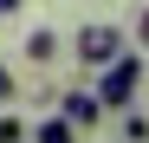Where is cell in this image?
Masks as SVG:
<instances>
[{"label": "cell", "instance_id": "obj_9", "mask_svg": "<svg viewBox=\"0 0 149 143\" xmlns=\"http://www.w3.org/2000/svg\"><path fill=\"white\" fill-rule=\"evenodd\" d=\"M136 39H143V46H149V7H143V13H136Z\"/></svg>", "mask_w": 149, "mask_h": 143}, {"label": "cell", "instance_id": "obj_4", "mask_svg": "<svg viewBox=\"0 0 149 143\" xmlns=\"http://www.w3.org/2000/svg\"><path fill=\"white\" fill-rule=\"evenodd\" d=\"M26 59H33V65H52V59H58V33H52V26H33V33H26Z\"/></svg>", "mask_w": 149, "mask_h": 143}, {"label": "cell", "instance_id": "obj_2", "mask_svg": "<svg viewBox=\"0 0 149 143\" xmlns=\"http://www.w3.org/2000/svg\"><path fill=\"white\" fill-rule=\"evenodd\" d=\"M71 52H78V65H91V72H104L117 52H123V33L117 26H104V20H91V26H78V39H71Z\"/></svg>", "mask_w": 149, "mask_h": 143}, {"label": "cell", "instance_id": "obj_5", "mask_svg": "<svg viewBox=\"0 0 149 143\" xmlns=\"http://www.w3.org/2000/svg\"><path fill=\"white\" fill-rule=\"evenodd\" d=\"M33 143H78V130H71V117L58 111V117H45V124L33 130Z\"/></svg>", "mask_w": 149, "mask_h": 143}, {"label": "cell", "instance_id": "obj_3", "mask_svg": "<svg viewBox=\"0 0 149 143\" xmlns=\"http://www.w3.org/2000/svg\"><path fill=\"white\" fill-rule=\"evenodd\" d=\"M58 111L71 117V130H97V124H104V98H97V91H84V85H71L65 98H58Z\"/></svg>", "mask_w": 149, "mask_h": 143}, {"label": "cell", "instance_id": "obj_1", "mask_svg": "<svg viewBox=\"0 0 149 143\" xmlns=\"http://www.w3.org/2000/svg\"><path fill=\"white\" fill-rule=\"evenodd\" d=\"M143 91V59L136 52H117L104 72H97V98H104V111H130Z\"/></svg>", "mask_w": 149, "mask_h": 143}, {"label": "cell", "instance_id": "obj_10", "mask_svg": "<svg viewBox=\"0 0 149 143\" xmlns=\"http://www.w3.org/2000/svg\"><path fill=\"white\" fill-rule=\"evenodd\" d=\"M0 13H19V0H0Z\"/></svg>", "mask_w": 149, "mask_h": 143}, {"label": "cell", "instance_id": "obj_7", "mask_svg": "<svg viewBox=\"0 0 149 143\" xmlns=\"http://www.w3.org/2000/svg\"><path fill=\"white\" fill-rule=\"evenodd\" d=\"M13 98H19V85H13V65L0 59V104H13Z\"/></svg>", "mask_w": 149, "mask_h": 143}, {"label": "cell", "instance_id": "obj_8", "mask_svg": "<svg viewBox=\"0 0 149 143\" xmlns=\"http://www.w3.org/2000/svg\"><path fill=\"white\" fill-rule=\"evenodd\" d=\"M0 143H26V124L19 117H0Z\"/></svg>", "mask_w": 149, "mask_h": 143}, {"label": "cell", "instance_id": "obj_6", "mask_svg": "<svg viewBox=\"0 0 149 143\" xmlns=\"http://www.w3.org/2000/svg\"><path fill=\"white\" fill-rule=\"evenodd\" d=\"M123 143H149V117L143 111H123Z\"/></svg>", "mask_w": 149, "mask_h": 143}]
</instances>
